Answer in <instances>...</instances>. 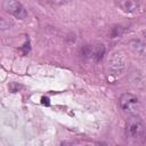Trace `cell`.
<instances>
[{"label": "cell", "instance_id": "1", "mask_svg": "<svg viewBox=\"0 0 146 146\" xmlns=\"http://www.w3.org/2000/svg\"><path fill=\"white\" fill-rule=\"evenodd\" d=\"M145 124L140 116L131 114L125 122V135L131 139H139L145 133Z\"/></svg>", "mask_w": 146, "mask_h": 146}, {"label": "cell", "instance_id": "2", "mask_svg": "<svg viewBox=\"0 0 146 146\" xmlns=\"http://www.w3.org/2000/svg\"><path fill=\"white\" fill-rule=\"evenodd\" d=\"M139 99L137 98V96H135L133 94L130 92H124L120 96L119 98V106L121 107V110L125 113L129 114H135L138 108H139Z\"/></svg>", "mask_w": 146, "mask_h": 146}, {"label": "cell", "instance_id": "3", "mask_svg": "<svg viewBox=\"0 0 146 146\" xmlns=\"http://www.w3.org/2000/svg\"><path fill=\"white\" fill-rule=\"evenodd\" d=\"M3 9L10 14L11 16L18 18V19H24L27 16V13L24 8V6L18 2L17 0H5L3 1Z\"/></svg>", "mask_w": 146, "mask_h": 146}, {"label": "cell", "instance_id": "4", "mask_svg": "<svg viewBox=\"0 0 146 146\" xmlns=\"http://www.w3.org/2000/svg\"><path fill=\"white\" fill-rule=\"evenodd\" d=\"M82 55L89 58H92L94 60L98 62L99 59H102L104 52H105V48L103 44H97V46H86L83 47V49L81 50Z\"/></svg>", "mask_w": 146, "mask_h": 146}, {"label": "cell", "instance_id": "5", "mask_svg": "<svg viewBox=\"0 0 146 146\" xmlns=\"http://www.w3.org/2000/svg\"><path fill=\"white\" fill-rule=\"evenodd\" d=\"M117 6L123 13L129 15L137 14L140 8L139 0H117Z\"/></svg>", "mask_w": 146, "mask_h": 146}, {"label": "cell", "instance_id": "6", "mask_svg": "<svg viewBox=\"0 0 146 146\" xmlns=\"http://www.w3.org/2000/svg\"><path fill=\"white\" fill-rule=\"evenodd\" d=\"M44 1H47V2H49V3H52V5H63V3H65L67 0H44Z\"/></svg>", "mask_w": 146, "mask_h": 146}]
</instances>
